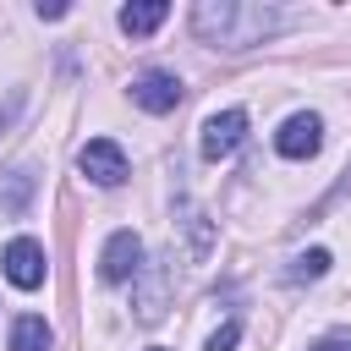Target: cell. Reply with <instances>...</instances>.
<instances>
[{
  "instance_id": "obj_1",
  "label": "cell",
  "mask_w": 351,
  "mask_h": 351,
  "mask_svg": "<svg viewBox=\"0 0 351 351\" xmlns=\"http://www.w3.org/2000/svg\"><path fill=\"white\" fill-rule=\"evenodd\" d=\"M280 27H285V11H274V5H241V0H197L192 5V33L219 49H252Z\"/></svg>"
},
{
  "instance_id": "obj_2",
  "label": "cell",
  "mask_w": 351,
  "mask_h": 351,
  "mask_svg": "<svg viewBox=\"0 0 351 351\" xmlns=\"http://www.w3.org/2000/svg\"><path fill=\"white\" fill-rule=\"evenodd\" d=\"M77 170H82L93 186H121V181H126V154H121V143H110V137H93V143H82V154H77Z\"/></svg>"
},
{
  "instance_id": "obj_3",
  "label": "cell",
  "mask_w": 351,
  "mask_h": 351,
  "mask_svg": "<svg viewBox=\"0 0 351 351\" xmlns=\"http://www.w3.org/2000/svg\"><path fill=\"white\" fill-rule=\"evenodd\" d=\"M99 274H104L110 285L137 280V274H143V241H137L132 230H115V236L104 241V252H99Z\"/></svg>"
},
{
  "instance_id": "obj_4",
  "label": "cell",
  "mask_w": 351,
  "mask_h": 351,
  "mask_svg": "<svg viewBox=\"0 0 351 351\" xmlns=\"http://www.w3.org/2000/svg\"><path fill=\"white\" fill-rule=\"evenodd\" d=\"M0 263H5V280H11L16 291H38V285H44V269H49V263H44V247H38L33 236H16Z\"/></svg>"
},
{
  "instance_id": "obj_5",
  "label": "cell",
  "mask_w": 351,
  "mask_h": 351,
  "mask_svg": "<svg viewBox=\"0 0 351 351\" xmlns=\"http://www.w3.org/2000/svg\"><path fill=\"white\" fill-rule=\"evenodd\" d=\"M241 137H247V110H219V115H208L203 121V159H225V154H236L241 148Z\"/></svg>"
},
{
  "instance_id": "obj_6",
  "label": "cell",
  "mask_w": 351,
  "mask_h": 351,
  "mask_svg": "<svg viewBox=\"0 0 351 351\" xmlns=\"http://www.w3.org/2000/svg\"><path fill=\"white\" fill-rule=\"evenodd\" d=\"M274 148H280L285 159H313V154L324 148V121H318V115H291V121L274 132Z\"/></svg>"
},
{
  "instance_id": "obj_7",
  "label": "cell",
  "mask_w": 351,
  "mask_h": 351,
  "mask_svg": "<svg viewBox=\"0 0 351 351\" xmlns=\"http://www.w3.org/2000/svg\"><path fill=\"white\" fill-rule=\"evenodd\" d=\"M132 99L143 110H154V115H170L181 104V82L170 71H143V77H132Z\"/></svg>"
},
{
  "instance_id": "obj_8",
  "label": "cell",
  "mask_w": 351,
  "mask_h": 351,
  "mask_svg": "<svg viewBox=\"0 0 351 351\" xmlns=\"http://www.w3.org/2000/svg\"><path fill=\"white\" fill-rule=\"evenodd\" d=\"M165 16H170V5H165V0H137V5H121V16H115V22H121V33L143 38V33H154Z\"/></svg>"
},
{
  "instance_id": "obj_9",
  "label": "cell",
  "mask_w": 351,
  "mask_h": 351,
  "mask_svg": "<svg viewBox=\"0 0 351 351\" xmlns=\"http://www.w3.org/2000/svg\"><path fill=\"white\" fill-rule=\"evenodd\" d=\"M11 351H49V324L38 313H22L11 324Z\"/></svg>"
},
{
  "instance_id": "obj_10",
  "label": "cell",
  "mask_w": 351,
  "mask_h": 351,
  "mask_svg": "<svg viewBox=\"0 0 351 351\" xmlns=\"http://www.w3.org/2000/svg\"><path fill=\"white\" fill-rule=\"evenodd\" d=\"M324 274H329V252H324V247H313V252L291 258V269H285V280H291V285H302V280H324Z\"/></svg>"
},
{
  "instance_id": "obj_11",
  "label": "cell",
  "mask_w": 351,
  "mask_h": 351,
  "mask_svg": "<svg viewBox=\"0 0 351 351\" xmlns=\"http://www.w3.org/2000/svg\"><path fill=\"white\" fill-rule=\"evenodd\" d=\"M236 340H241V324L230 318V324H219V329L208 335V351H236Z\"/></svg>"
},
{
  "instance_id": "obj_12",
  "label": "cell",
  "mask_w": 351,
  "mask_h": 351,
  "mask_svg": "<svg viewBox=\"0 0 351 351\" xmlns=\"http://www.w3.org/2000/svg\"><path fill=\"white\" fill-rule=\"evenodd\" d=\"M313 351H351V335H324Z\"/></svg>"
},
{
  "instance_id": "obj_13",
  "label": "cell",
  "mask_w": 351,
  "mask_h": 351,
  "mask_svg": "<svg viewBox=\"0 0 351 351\" xmlns=\"http://www.w3.org/2000/svg\"><path fill=\"white\" fill-rule=\"evenodd\" d=\"M38 16H44V22H60V16H66V5H60V0H49V5H38Z\"/></svg>"
},
{
  "instance_id": "obj_14",
  "label": "cell",
  "mask_w": 351,
  "mask_h": 351,
  "mask_svg": "<svg viewBox=\"0 0 351 351\" xmlns=\"http://www.w3.org/2000/svg\"><path fill=\"white\" fill-rule=\"evenodd\" d=\"M154 351H165V346H154Z\"/></svg>"
}]
</instances>
